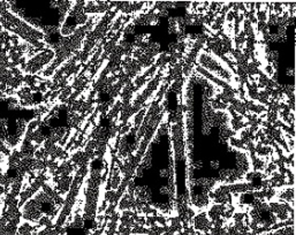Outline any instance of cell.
Masks as SVG:
<instances>
[{
    "label": "cell",
    "mask_w": 296,
    "mask_h": 235,
    "mask_svg": "<svg viewBox=\"0 0 296 235\" xmlns=\"http://www.w3.org/2000/svg\"><path fill=\"white\" fill-rule=\"evenodd\" d=\"M219 166H220V164H219L218 160H211V162H210V168H212V170H219Z\"/></svg>",
    "instance_id": "obj_1"
},
{
    "label": "cell",
    "mask_w": 296,
    "mask_h": 235,
    "mask_svg": "<svg viewBox=\"0 0 296 235\" xmlns=\"http://www.w3.org/2000/svg\"><path fill=\"white\" fill-rule=\"evenodd\" d=\"M286 75H288V76H290V77H294V76H295V69H294L293 67L287 68V69H286Z\"/></svg>",
    "instance_id": "obj_2"
}]
</instances>
